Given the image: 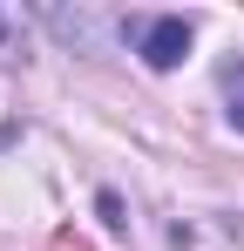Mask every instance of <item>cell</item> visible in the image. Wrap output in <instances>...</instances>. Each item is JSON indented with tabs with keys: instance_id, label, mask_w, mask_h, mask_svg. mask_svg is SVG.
Instances as JSON below:
<instances>
[{
	"instance_id": "6da1fadb",
	"label": "cell",
	"mask_w": 244,
	"mask_h": 251,
	"mask_svg": "<svg viewBox=\"0 0 244 251\" xmlns=\"http://www.w3.org/2000/svg\"><path fill=\"white\" fill-rule=\"evenodd\" d=\"M129 41H136V54H143V68H156V75H170L183 54H190V41H197V21L190 14H149V21H129L122 27Z\"/></svg>"
},
{
	"instance_id": "7a4b0ae2",
	"label": "cell",
	"mask_w": 244,
	"mask_h": 251,
	"mask_svg": "<svg viewBox=\"0 0 244 251\" xmlns=\"http://www.w3.org/2000/svg\"><path fill=\"white\" fill-rule=\"evenodd\" d=\"M217 82H224V102H231V109H224L231 129H244V54H238V61H224V75H217Z\"/></svg>"
}]
</instances>
